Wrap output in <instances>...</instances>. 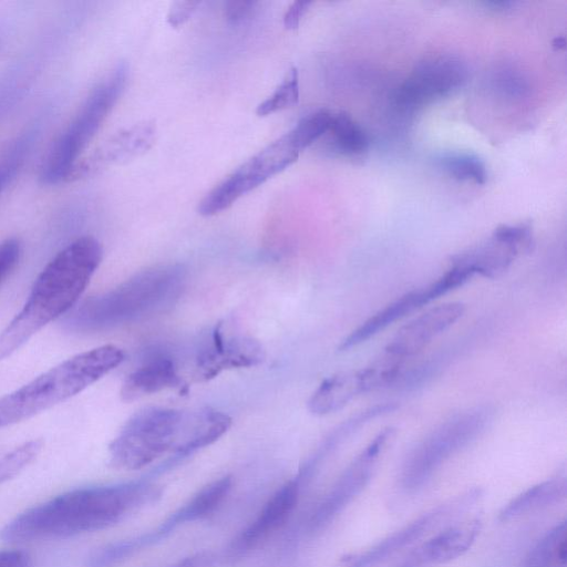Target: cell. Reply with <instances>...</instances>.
<instances>
[{
    "label": "cell",
    "mask_w": 567,
    "mask_h": 567,
    "mask_svg": "<svg viewBox=\"0 0 567 567\" xmlns=\"http://www.w3.org/2000/svg\"><path fill=\"white\" fill-rule=\"evenodd\" d=\"M154 496V488L142 483L75 488L19 514L0 529V538L23 543L100 530Z\"/></svg>",
    "instance_id": "6da1fadb"
},
{
    "label": "cell",
    "mask_w": 567,
    "mask_h": 567,
    "mask_svg": "<svg viewBox=\"0 0 567 567\" xmlns=\"http://www.w3.org/2000/svg\"><path fill=\"white\" fill-rule=\"evenodd\" d=\"M103 257L100 241L83 236L60 250L38 276L22 309L0 333V361L80 299Z\"/></svg>",
    "instance_id": "7a4b0ae2"
},
{
    "label": "cell",
    "mask_w": 567,
    "mask_h": 567,
    "mask_svg": "<svg viewBox=\"0 0 567 567\" xmlns=\"http://www.w3.org/2000/svg\"><path fill=\"white\" fill-rule=\"evenodd\" d=\"M185 270L162 265L142 270L103 293L83 300L63 320L68 331L89 333L143 319L171 306L182 291Z\"/></svg>",
    "instance_id": "3957f363"
},
{
    "label": "cell",
    "mask_w": 567,
    "mask_h": 567,
    "mask_svg": "<svg viewBox=\"0 0 567 567\" xmlns=\"http://www.w3.org/2000/svg\"><path fill=\"white\" fill-rule=\"evenodd\" d=\"M206 434L203 408L194 411L144 409L127 420L111 442L110 463L115 468L134 471L167 452H173L174 460H179L200 450Z\"/></svg>",
    "instance_id": "277c9868"
},
{
    "label": "cell",
    "mask_w": 567,
    "mask_h": 567,
    "mask_svg": "<svg viewBox=\"0 0 567 567\" xmlns=\"http://www.w3.org/2000/svg\"><path fill=\"white\" fill-rule=\"evenodd\" d=\"M124 360L116 346L78 353L0 398V427L27 420L82 392Z\"/></svg>",
    "instance_id": "5b68a950"
},
{
    "label": "cell",
    "mask_w": 567,
    "mask_h": 567,
    "mask_svg": "<svg viewBox=\"0 0 567 567\" xmlns=\"http://www.w3.org/2000/svg\"><path fill=\"white\" fill-rule=\"evenodd\" d=\"M127 74V65L120 63L92 89L78 113L43 157L39 168V179L42 184L55 185L68 182L81 153L122 95Z\"/></svg>",
    "instance_id": "8992f818"
},
{
    "label": "cell",
    "mask_w": 567,
    "mask_h": 567,
    "mask_svg": "<svg viewBox=\"0 0 567 567\" xmlns=\"http://www.w3.org/2000/svg\"><path fill=\"white\" fill-rule=\"evenodd\" d=\"M493 414L489 406H477L443 422L406 456L400 473L401 487L414 493L424 486L450 457L485 431Z\"/></svg>",
    "instance_id": "52a82bcc"
},
{
    "label": "cell",
    "mask_w": 567,
    "mask_h": 567,
    "mask_svg": "<svg viewBox=\"0 0 567 567\" xmlns=\"http://www.w3.org/2000/svg\"><path fill=\"white\" fill-rule=\"evenodd\" d=\"M300 152L287 134L245 161L218 183L198 204L202 216H214L230 207L240 197L292 165Z\"/></svg>",
    "instance_id": "ba28073f"
},
{
    "label": "cell",
    "mask_w": 567,
    "mask_h": 567,
    "mask_svg": "<svg viewBox=\"0 0 567 567\" xmlns=\"http://www.w3.org/2000/svg\"><path fill=\"white\" fill-rule=\"evenodd\" d=\"M394 433L393 427L383 429L355 456L313 512L309 520L312 530L327 526L361 494Z\"/></svg>",
    "instance_id": "9c48e42d"
},
{
    "label": "cell",
    "mask_w": 567,
    "mask_h": 567,
    "mask_svg": "<svg viewBox=\"0 0 567 567\" xmlns=\"http://www.w3.org/2000/svg\"><path fill=\"white\" fill-rule=\"evenodd\" d=\"M467 78V66L460 59L452 55L432 56L415 65L399 86L395 101L403 110L414 111L453 94L466 83Z\"/></svg>",
    "instance_id": "30bf717a"
},
{
    "label": "cell",
    "mask_w": 567,
    "mask_h": 567,
    "mask_svg": "<svg viewBox=\"0 0 567 567\" xmlns=\"http://www.w3.org/2000/svg\"><path fill=\"white\" fill-rule=\"evenodd\" d=\"M477 489L468 491L424 513L350 560L348 567H374L414 544L430 530L468 508L478 498Z\"/></svg>",
    "instance_id": "8fae6325"
},
{
    "label": "cell",
    "mask_w": 567,
    "mask_h": 567,
    "mask_svg": "<svg viewBox=\"0 0 567 567\" xmlns=\"http://www.w3.org/2000/svg\"><path fill=\"white\" fill-rule=\"evenodd\" d=\"M156 126L145 121L113 134L89 156L79 159L68 182L86 178L101 171L145 154L155 143Z\"/></svg>",
    "instance_id": "7c38bea8"
},
{
    "label": "cell",
    "mask_w": 567,
    "mask_h": 567,
    "mask_svg": "<svg viewBox=\"0 0 567 567\" xmlns=\"http://www.w3.org/2000/svg\"><path fill=\"white\" fill-rule=\"evenodd\" d=\"M264 358V348L257 340L243 336L225 338L218 323L210 342L198 352L196 372L199 379L209 380L227 369L257 365Z\"/></svg>",
    "instance_id": "4fadbf2b"
},
{
    "label": "cell",
    "mask_w": 567,
    "mask_h": 567,
    "mask_svg": "<svg viewBox=\"0 0 567 567\" xmlns=\"http://www.w3.org/2000/svg\"><path fill=\"white\" fill-rule=\"evenodd\" d=\"M464 311L462 302H446L429 309L399 329L386 347V354L401 360L417 354L454 324Z\"/></svg>",
    "instance_id": "5bb4252c"
},
{
    "label": "cell",
    "mask_w": 567,
    "mask_h": 567,
    "mask_svg": "<svg viewBox=\"0 0 567 567\" xmlns=\"http://www.w3.org/2000/svg\"><path fill=\"white\" fill-rule=\"evenodd\" d=\"M481 522L450 526L416 545L391 567H437L464 555L475 543Z\"/></svg>",
    "instance_id": "9a60e30c"
},
{
    "label": "cell",
    "mask_w": 567,
    "mask_h": 567,
    "mask_svg": "<svg viewBox=\"0 0 567 567\" xmlns=\"http://www.w3.org/2000/svg\"><path fill=\"white\" fill-rule=\"evenodd\" d=\"M300 494V480L284 484L264 505L256 518L240 533L234 550L246 551L279 529L295 511Z\"/></svg>",
    "instance_id": "2e32d148"
},
{
    "label": "cell",
    "mask_w": 567,
    "mask_h": 567,
    "mask_svg": "<svg viewBox=\"0 0 567 567\" xmlns=\"http://www.w3.org/2000/svg\"><path fill=\"white\" fill-rule=\"evenodd\" d=\"M437 297L432 284L399 297L350 332L340 343L341 351L351 349L375 336L390 324L404 318Z\"/></svg>",
    "instance_id": "e0dca14e"
},
{
    "label": "cell",
    "mask_w": 567,
    "mask_h": 567,
    "mask_svg": "<svg viewBox=\"0 0 567 567\" xmlns=\"http://www.w3.org/2000/svg\"><path fill=\"white\" fill-rule=\"evenodd\" d=\"M183 386L174 360L165 353L156 352L126 377L121 396L124 401H133L165 389Z\"/></svg>",
    "instance_id": "ac0fdd59"
},
{
    "label": "cell",
    "mask_w": 567,
    "mask_h": 567,
    "mask_svg": "<svg viewBox=\"0 0 567 567\" xmlns=\"http://www.w3.org/2000/svg\"><path fill=\"white\" fill-rule=\"evenodd\" d=\"M524 254L519 247L495 236L476 247L452 257L451 264L462 267L468 272L495 279L501 277Z\"/></svg>",
    "instance_id": "d6986e66"
},
{
    "label": "cell",
    "mask_w": 567,
    "mask_h": 567,
    "mask_svg": "<svg viewBox=\"0 0 567 567\" xmlns=\"http://www.w3.org/2000/svg\"><path fill=\"white\" fill-rule=\"evenodd\" d=\"M368 391L363 369L339 372L321 382L310 396L308 409L315 415H326Z\"/></svg>",
    "instance_id": "ffe728a7"
},
{
    "label": "cell",
    "mask_w": 567,
    "mask_h": 567,
    "mask_svg": "<svg viewBox=\"0 0 567 567\" xmlns=\"http://www.w3.org/2000/svg\"><path fill=\"white\" fill-rule=\"evenodd\" d=\"M565 476L540 482L511 499L499 512V520L506 522L530 512L559 503L566 497Z\"/></svg>",
    "instance_id": "44dd1931"
},
{
    "label": "cell",
    "mask_w": 567,
    "mask_h": 567,
    "mask_svg": "<svg viewBox=\"0 0 567 567\" xmlns=\"http://www.w3.org/2000/svg\"><path fill=\"white\" fill-rule=\"evenodd\" d=\"M566 522H559L530 548L522 567H566Z\"/></svg>",
    "instance_id": "7402d4cb"
},
{
    "label": "cell",
    "mask_w": 567,
    "mask_h": 567,
    "mask_svg": "<svg viewBox=\"0 0 567 567\" xmlns=\"http://www.w3.org/2000/svg\"><path fill=\"white\" fill-rule=\"evenodd\" d=\"M332 147L340 154L352 156L367 151L369 140L364 130L350 114L340 111L332 113L328 132Z\"/></svg>",
    "instance_id": "603a6c76"
},
{
    "label": "cell",
    "mask_w": 567,
    "mask_h": 567,
    "mask_svg": "<svg viewBox=\"0 0 567 567\" xmlns=\"http://www.w3.org/2000/svg\"><path fill=\"white\" fill-rule=\"evenodd\" d=\"M436 165L458 181H472L483 185L487 179L484 162L470 153H446L436 158Z\"/></svg>",
    "instance_id": "cb8c5ba5"
},
{
    "label": "cell",
    "mask_w": 567,
    "mask_h": 567,
    "mask_svg": "<svg viewBox=\"0 0 567 567\" xmlns=\"http://www.w3.org/2000/svg\"><path fill=\"white\" fill-rule=\"evenodd\" d=\"M331 118L332 112L329 110H317L299 120L286 134L292 145L302 152L328 132Z\"/></svg>",
    "instance_id": "d4e9b609"
},
{
    "label": "cell",
    "mask_w": 567,
    "mask_h": 567,
    "mask_svg": "<svg viewBox=\"0 0 567 567\" xmlns=\"http://www.w3.org/2000/svg\"><path fill=\"white\" fill-rule=\"evenodd\" d=\"M299 75L296 68L290 69L276 90L256 109V114L267 116L286 110L298 103Z\"/></svg>",
    "instance_id": "484cf974"
},
{
    "label": "cell",
    "mask_w": 567,
    "mask_h": 567,
    "mask_svg": "<svg viewBox=\"0 0 567 567\" xmlns=\"http://www.w3.org/2000/svg\"><path fill=\"white\" fill-rule=\"evenodd\" d=\"M43 447V441L34 439L14 447L0 457V484L13 478L32 463Z\"/></svg>",
    "instance_id": "4316f807"
},
{
    "label": "cell",
    "mask_w": 567,
    "mask_h": 567,
    "mask_svg": "<svg viewBox=\"0 0 567 567\" xmlns=\"http://www.w3.org/2000/svg\"><path fill=\"white\" fill-rule=\"evenodd\" d=\"M21 256V244L17 238L0 241V284L14 269Z\"/></svg>",
    "instance_id": "83f0119b"
},
{
    "label": "cell",
    "mask_w": 567,
    "mask_h": 567,
    "mask_svg": "<svg viewBox=\"0 0 567 567\" xmlns=\"http://www.w3.org/2000/svg\"><path fill=\"white\" fill-rule=\"evenodd\" d=\"M257 4L255 1H228L224 6V16L231 24L244 23L254 16Z\"/></svg>",
    "instance_id": "f1b7e54d"
},
{
    "label": "cell",
    "mask_w": 567,
    "mask_h": 567,
    "mask_svg": "<svg viewBox=\"0 0 567 567\" xmlns=\"http://www.w3.org/2000/svg\"><path fill=\"white\" fill-rule=\"evenodd\" d=\"M198 6V1H176L172 3L167 13L168 24L173 28L183 25L193 17Z\"/></svg>",
    "instance_id": "f546056e"
},
{
    "label": "cell",
    "mask_w": 567,
    "mask_h": 567,
    "mask_svg": "<svg viewBox=\"0 0 567 567\" xmlns=\"http://www.w3.org/2000/svg\"><path fill=\"white\" fill-rule=\"evenodd\" d=\"M310 4L311 2L308 1L292 2L284 14V27L288 30L297 29Z\"/></svg>",
    "instance_id": "4dcf8cb0"
},
{
    "label": "cell",
    "mask_w": 567,
    "mask_h": 567,
    "mask_svg": "<svg viewBox=\"0 0 567 567\" xmlns=\"http://www.w3.org/2000/svg\"><path fill=\"white\" fill-rule=\"evenodd\" d=\"M0 567H31L28 553L20 549L0 550Z\"/></svg>",
    "instance_id": "1f68e13d"
},
{
    "label": "cell",
    "mask_w": 567,
    "mask_h": 567,
    "mask_svg": "<svg viewBox=\"0 0 567 567\" xmlns=\"http://www.w3.org/2000/svg\"><path fill=\"white\" fill-rule=\"evenodd\" d=\"M18 171L19 167L0 157V194Z\"/></svg>",
    "instance_id": "d6a6232c"
},
{
    "label": "cell",
    "mask_w": 567,
    "mask_h": 567,
    "mask_svg": "<svg viewBox=\"0 0 567 567\" xmlns=\"http://www.w3.org/2000/svg\"><path fill=\"white\" fill-rule=\"evenodd\" d=\"M209 556L206 554H197L188 557L173 567H207L209 565Z\"/></svg>",
    "instance_id": "836d02e7"
},
{
    "label": "cell",
    "mask_w": 567,
    "mask_h": 567,
    "mask_svg": "<svg viewBox=\"0 0 567 567\" xmlns=\"http://www.w3.org/2000/svg\"><path fill=\"white\" fill-rule=\"evenodd\" d=\"M483 4L493 10L505 11V10L511 9L513 6H515V2L508 1V0H501V1L493 0V1H484Z\"/></svg>",
    "instance_id": "e575fe53"
},
{
    "label": "cell",
    "mask_w": 567,
    "mask_h": 567,
    "mask_svg": "<svg viewBox=\"0 0 567 567\" xmlns=\"http://www.w3.org/2000/svg\"><path fill=\"white\" fill-rule=\"evenodd\" d=\"M551 47L555 49V50H564L566 48V39L565 37H556L553 42H551Z\"/></svg>",
    "instance_id": "d590c367"
}]
</instances>
